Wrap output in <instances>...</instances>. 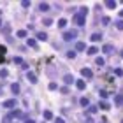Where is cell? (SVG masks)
<instances>
[{"mask_svg": "<svg viewBox=\"0 0 123 123\" xmlns=\"http://www.w3.org/2000/svg\"><path fill=\"white\" fill-rule=\"evenodd\" d=\"M76 86L79 88V90H83V88L86 86V85H85V79H79V81H76Z\"/></svg>", "mask_w": 123, "mask_h": 123, "instance_id": "6", "label": "cell"}, {"mask_svg": "<svg viewBox=\"0 0 123 123\" xmlns=\"http://www.w3.org/2000/svg\"><path fill=\"white\" fill-rule=\"evenodd\" d=\"M21 5H23V7H30V2H28V0H23V2H21Z\"/></svg>", "mask_w": 123, "mask_h": 123, "instance_id": "28", "label": "cell"}, {"mask_svg": "<svg viewBox=\"0 0 123 123\" xmlns=\"http://www.w3.org/2000/svg\"><path fill=\"white\" fill-rule=\"evenodd\" d=\"M105 7H109V9H114V7H116V2L109 0V2H105Z\"/></svg>", "mask_w": 123, "mask_h": 123, "instance_id": "12", "label": "cell"}, {"mask_svg": "<svg viewBox=\"0 0 123 123\" xmlns=\"http://www.w3.org/2000/svg\"><path fill=\"white\" fill-rule=\"evenodd\" d=\"M81 105H83V107H86V105H88V98L83 97V98H81Z\"/></svg>", "mask_w": 123, "mask_h": 123, "instance_id": "22", "label": "cell"}, {"mask_svg": "<svg viewBox=\"0 0 123 123\" xmlns=\"http://www.w3.org/2000/svg\"><path fill=\"white\" fill-rule=\"evenodd\" d=\"M11 90H12V93H19V85H18V83H14V85L11 86Z\"/></svg>", "mask_w": 123, "mask_h": 123, "instance_id": "9", "label": "cell"}, {"mask_svg": "<svg viewBox=\"0 0 123 123\" xmlns=\"http://www.w3.org/2000/svg\"><path fill=\"white\" fill-rule=\"evenodd\" d=\"M81 76L86 77V79H92V77H93V74H92L90 69H83V70H81Z\"/></svg>", "mask_w": 123, "mask_h": 123, "instance_id": "3", "label": "cell"}, {"mask_svg": "<svg viewBox=\"0 0 123 123\" xmlns=\"http://www.w3.org/2000/svg\"><path fill=\"white\" fill-rule=\"evenodd\" d=\"M100 39H102V33H93V35H92V41H93V42L100 41Z\"/></svg>", "mask_w": 123, "mask_h": 123, "instance_id": "8", "label": "cell"}, {"mask_svg": "<svg viewBox=\"0 0 123 123\" xmlns=\"http://www.w3.org/2000/svg\"><path fill=\"white\" fill-rule=\"evenodd\" d=\"M16 35H18V37H26V30H18Z\"/></svg>", "mask_w": 123, "mask_h": 123, "instance_id": "18", "label": "cell"}, {"mask_svg": "<svg viewBox=\"0 0 123 123\" xmlns=\"http://www.w3.org/2000/svg\"><path fill=\"white\" fill-rule=\"evenodd\" d=\"M114 74L116 76H123V69H114Z\"/></svg>", "mask_w": 123, "mask_h": 123, "instance_id": "24", "label": "cell"}, {"mask_svg": "<svg viewBox=\"0 0 123 123\" xmlns=\"http://www.w3.org/2000/svg\"><path fill=\"white\" fill-rule=\"evenodd\" d=\"M76 35H77V32H76V30H72V32H65V33H63V39H65V41H70V39H76Z\"/></svg>", "mask_w": 123, "mask_h": 123, "instance_id": "2", "label": "cell"}, {"mask_svg": "<svg viewBox=\"0 0 123 123\" xmlns=\"http://www.w3.org/2000/svg\"><path fill=\"white\" fill-rule=\"evenodd\" d=\"M97 53H98V48H95V46L88 48V55H97Z\"/></svg>", "mask_w": 123, "mask_h": 123, "instance_id": "7", "label": "cell"}, {"mask_svg": "<svg viewBox=\"0 0 123 123\" xmlns=\"http://www.w3.org/2000/svg\"><path fill=\"white\" fill-rule=\"evenodd\" d=\"M116 28H118V30H123V19L116 21Z\"/></svg>", "mask_w": 123, "mask_h": 123, "instance_id": "17", "label": "cell"}, {"mask_svg": "<svg viewBox=\"0 0 123 123\" xmlns=\"http://www.w3.org/2000/svg\"><path fill=\"white\" fill-rule=\"evenodd\" d=\"M85 21H86V7L83 9V12H79V14L74 16V23H76V25L83 26V25H85Z\"/></svg>", "mask_w": 123, "mask_h": 123, "instance_id": "1", "label": "cell"}, {"mask_svg": "<svg viewBox=\"0 0 123 123\" xmlns=\"http://www.w3.org/2000/svg\"><path fill=\"white\" fill-rule=\"evenodd\" d=\"M26 77H28L32 83H37V77H35V74H32V72H28V74H26Z\"/></svg>", "mask_w": 123, "mask_h": 123, "instance_id": "10", "label": "cell"}, {"mask_svg": "<svg viewBox=\"0 0 123 123\" xmlns=\"http://www.w3.org/2000/svg\"><path fill=\"white\" fill-rule=\"evenodd\" d=\"M65 25H67V19H60V21H58V26H60V28H63Z\"/></svg>", "mask_w": 123, "mask_h": 123, "instance_id": "20", "label": "cell"}, {"mask_svg": "<svg viewBox=\"0 0 123 123\" xmlns=\"http://www.w3.org/2000/svg\"><path fill=\"white\" fill-rule=\"evenodd\" d=\"M0 62H4V56H0Z\"/></svg>", "mask_w": 123, "mask_h": 123, "instance_id": "34", "label": "cell"}, {"mask_svg": "<svg viewBox=\"0 0 123 123\" xmlns=\"http://www.w3.org/2000/svg\"><path fill=\"white\" fill-rule=\"evenodd\" d=\"M120 16H121V18H123V11H121V12H120Z\"/></svg>", "mask_w": 123, "mask_h": 123, "instance_id": "35", "label": "cell"}, {"mask_svg": "<svg viewBox=\"0 0 123 123\" xmlns=\"http://www.w3.org/2000/svg\"><path fill=\"white\" fill-rule=\"evenodd\" d=\"M11 116H12V118H14V116H16V118H19V116H21V111L16 109V111H12V113H11Z\"/></svg>", "mask_w": 123, "mask_h": 123, "instance_id": "15", "label": "cell"}, {"mask_svg": "<svg viewBox=\"0 0 123 123\" xmlns=\"http://www.w3.org/2000/svg\"><path fill=\"white\" fill-rule=\"evenodd\" d=\"M116 104H123V97H121V95H118V97H116Z\"/></svg>", "mask_w": 123, "mask_h": 123, "instance_id": "23", "label": "cell"}, {"mask_svg": "<svg viewBox=\"0 0 123 123\" xmlns=\"http://www.w3.org/2000/svg\"><path fill=\"white\" fill-rule=\"evenodd\" d=\"M14 105H16V98H11V100L4 102V107H14Z\"/></svg>", "mask_w": 123, "mask_h": 123, "instance_id": "4", "label": "cell"}, {"mask_svg": "<svg viewBox=\"0 0 123 123\" xmlns=\"http://www.w3.org/2000/svg\"><path fill=\"white\" fill-rule=\"evenodd\" d=\"M76 51H85V44H83V42H77V44H76Z\"/></svg>", "mask_w": 123, "mask_h": 123, "instance_id": "11", "label": "cell"}, {"mask_svg": "<svg viewBox=\"0 0 123 123\" xmlns=\"http://www.w3.org/2000/svg\"><path fill=\"white\" fill-rule=\"evenodd\" d=\"M55 123H65V121L62 120V118H56V120H55Z\"/></svg>", "mask_w": 123, "mask_h": 123, "instance_id": "32", "label": "cell"}, {"mask_svg": "<svg viewBox=\"0 0 123 123\" xmlns=\"http://www.w3.org/2000/svg\"><path fill=\"white\" fill-rule=\"evenodd\" d=\"M0 93H2V88H0Z\"/></svg>", "mask_w": 123, "mask_h": 123, "instance_id": "37", "label": "cell"}, {"mask_svg": "<svg viewBox=\"0 0 123 123\" xmlns=\"http://www.w3.org/2000/svg\"><path fill=\"white\" fill-rule=\"evenodd\" d=\"M37 39H41V41H46V39H48V35H46L44 32H39V33H37Z\"/></svg>", "mask_w": 123, "mask_h": 123, "instance_id": "13", "label": "cell"}, {"mask_svg": "<svg viewBox=\"0 0 123 123\" xmlns=\"http://www.w3.org/2000/svg\"><path fill=\"white\" fill-rule=\"evenodd\" d=\"M49 90H56V83H51V85H49Z\"/></svg>", "mask_w": 123, "mask_h": 123, "instance_id": "30", "label": "cell"}, {"mask_svg": "<svg viewBox=\"0 0 123 123\" xmlns=\"http://www.w3.org/2000/svg\"><path fill=\"white\" fill-rule=\"evenodd\" d=\"M113 51V46H111V44H105L104 46V53H111Z\"/></svg>", "mask_w": 123, "mask_h": 123, "instance_id": "14", "label": "cell"}, {"mask_svg": "<svg viewBox=\"0 0 123 123\" xmlns=\"http://www.w3.org/2000/svg\"><path fill=\"white\" fill-rule=\"evenodd\" d=\"M26 42H28V46H32L33 49L37 48V44H35V41H33V39H28V41H26Z\"/></svg>", "mask_w": 123, "mask_h": 123, "instance_id": "16", "label": "cell"}, {"mask_svg": "<svg viewBox=\"0 0 123 123\" xmlns=\"http://www.w3.org/2000/svg\"><path fill=\"white\" fill-rule=\"evenodd\" d=\"M48 9H49L48 4H41V11H48Z\"/></svg>", "mask_w": 123, "mask_h": 123, "instance_id": "26", "label": "cell"}, {"mask_svg": "<svg viewBox=\"0 0 123 123\" xmlns=\"http://www.w3.org/2000/svg\"><path fill=\"white\" fill-rule=\"evenodd\" d=\"M63 81L67 83V85H72V83H74V77H72V74H65Z\"/></svg>", "mask_w": 123, "mask_h": 123, "instance_id": "5", "label": "cell"}, {"mask_svg": "<svg viewBox=\"0 0 123 123\" xmlns=\"http://www.w3.org/2000/svg\"><path fill=\"white\" fill-rule=\"evenodd\" d=\"M100 107H102V109H105V111H107V109L111 107V105H109L107 102H100Z\"/></svg>", "mask_w": 123, "mask_h": 123, "instance_id": "19", "label": "cell"}, {"mask_svg": "<svg viewBox=\"0 0 123 123\" xmlns=\"http://www.w3.org/2000/svg\"><path fill=\"white\" fill-rule=\"evenodd\" d=\"M14 63H23V60H21V58L18 56V58H14Z\"/></svg>", "mask_w": 123, "mask_h": 123, "instance_id": "31", "label": "cell"}, {"mask_svg": "<svg viewBox=\"0 0 123 123\" xmlns=\"http://www.w3.org/2000/svg\"><path fill=\"white\" fill-rule=\"evenodd\" d=\"M0 25H2V21H0Z\"/></svg>", "mask_w": 123, "mask_h": 123, "instance_id": "38", "label": "cell"}, {"mask_svg": "<svg viewBox=\"0 0 123 123\" xmlns=\"http://www.w3.org/2000/svg\"><path fill=\"white\" fill-rule=\"evenodd\" d=\"M5 55V46H0V56H4Z\"/></svg>", "mask_w": 123, "mask_h": 123, "instance_id": "29", "label": "cell"}, {"mask_svg": "<svg viewBox=\"0 0 123 123\" xmlns=\"http://www.w3.org/2000/svg\"><path fill=\"white\" fill-rule=\"evenodd\" d=\"M67 56H69V58H76V51H69V53H67Z\"/></svg>", "mask_w": 123, "mask_h": 123, "instance_id": "25", "label": "cell"}, {"mask_svg": "<svg viewBox=\"0 0 123 123\" xmlns=\"http://www.w3.org/2000/svg\"><path fill=\"white\" fill-rule=\"evenodd\" d=\"M97 65L102 67V65H104V58H97Z\"/></svg>", "mask_w": 123, "mask_h": 123, "instance_id": "27", "label": "cell"}, {"mask_svg": "<svg viewBox=\"0 0 123 123\" xmlns=\"http://www.w3.org/2000/svg\"><path fill=\"white\" fill-rule=\"evenodd\" d=\"M26 123H33V120H26Z\"/></svg>", "mask_w": 123, "mask_h": 123, "instance_id": "33", "label": "cell"}, {"mask_svg": "<svg viewBox=\"0 0 123 123\" xmlns=\"http://www.w3.org/2000/svg\"><path fill=\"white\" fill-rule=\"evenodd\" d=\"M44 118H46V120H51V118H53V114L49 113V111H46V113H44Z\"/></svg>", "mask_w": 123, "mask_h": 123, "instance_id": "21", "label": "cell"}, {"mask_svg": "<svg viewBox=\"0 0 123 123\" xmlns=\"http://www.w3.org/2000/svg\"><path fill=\"white\" fill-rule=\"evenodd\" d=\"M121 58H123V49H121Z\"/></svg>", "mask_w": 123, "mask_h": 123, "instance_id": "36", "label": "cell"}]
</instances>
